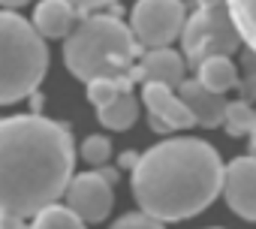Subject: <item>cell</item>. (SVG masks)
<instances>
[{
  "instance_id": "6da1fadb",
  "label": "cell",
  "mask_w": 256,
  "mask_h": 229,
  "mask_svg": "<svg viewBox=\"0 0 256 229\" xmlns=\"http://www.w3.org/2000/svg\"><path fill=\"white\" fill-rule=\"evenodd\" d=\"M76 148L64 124L42 114L0 121V217H36L72 181Z\"/></svg>"
},
{
  "instance_id": "7a4b0ae2",
  "label": "cell",
  "mask_w": 256,
  "mask_h": 229,
  "mask_svg": "<svg viewBox=\"0 0 256 229\" xmlns=\"http://www.w3.org/2000/svg\"><path fill=\"white\" fill-rule=\"evenodd\" d=\"M220 154L202 139H169L145 154L133 166V196L142 214L169 223L202 214L223 190Z\"/></svg>"
},
{
  "instance_id": "3957f363",
  "label": "cell",
  "mask_w": 256,
  "mask_h": 229,
  "mask_svg": "<svg viewBox=\"0 0 256 229\" xmlns=\"http://www.w3.org/2000/svg\"><path fill=\"white\" fill-rule=\"evenodd\" d=\"M139 46L118 16H84L64 42V64L82 82L130 78Z\"/></svg>"
},
{
  "instance_id": "277c9868",
  "label": "cell",
  "mask_w": 256,
  "mask_h": 229,
  "mask_svg": "<svg viewBox=\"0 0 256 229\" xmlns=\"http://www.w3.org/2000/svg\"><path fill=\"white\" fill-rule=\"evenodd\" d=\"M46 70V40L18 12L0 10V106L34 96Z\"/></svg>"
},
{
  "instance_id": "5b68a950",
  "label": "cell",
  "mask_w": 256,
  "mask_h": 229,
  "mask_svg": "<svg viewBox=\"0 0 256 229\" xmlns=\"http://www.w3.org/2000/svg\"><path fill=\"white\" fill-rule=\"evenodd\" d=\"M181 46H184L181 58H187L193 72L208 58H229L241 46L235 22L229 16V4H199L196 12L184 22Z\"/></svg>"
},
{
  "instance_id": "8992f818",
  "label": "cell",
  "mask_w": 256,
  "mask_h": 229,
  "mask_svg": "<svg viewBox=\"0 0 256 229\" xmlns=\"http://www.w3.org/2000/svg\"><path fill=\"white\" fill-rule=\"evenodd\" d=\"M187 22V6L178 0H142L133 6L130 16V34L136 46L154 52V48H169L172 40L181 36Z\"/></svg>"
},
{
  "instance_id": "52a82bcc",
  "label": "cell",
  "mask_w": 256,
  "mask_h": 229,
  "mask_svg": "<svg viewBox=\"0 0 256 229\" xmlns=\"http://www.w3.org/2000/svg\"><path fill=\"white\" fill-rule=\"evenodd\" d=\"M66 199V211H72L82 223H100L108 217L112 211V184H106L100 178V172H84V175H76L64 193Z\"/></svg>"
},
{
  "instance_id": "ba28073f",
  "label": "cell",
  "mask_w": 256,
  "mask_h": 229,
  "mask_svg": "<svg viewBox=\"0 0 256 229\" xmlns=\"http://www.w3.org/2000/svg\"><path fill=\"white\" fill-rule=\"evenodd\" d=\"M223 196L238 217L256 220V157H235L223 169Z\"/></svg>"
},
{
  "instance_id": "9c48e42d",
  "label": "cell",
  "mask_w": 256,
  "mask_h": 229,
  "mask_svg": "<svg viewBox=\"0 0 256 229\" xmlns=\"http://www.w3.org/2000/svg\"><path fill=\"white\" fill-rule=\"evenodd\" d=\"M142 100L148 106V121L157 133H169V130H184L193 127L190 112L184 108V102L178 100V94H172L163 84H145L142 88Z\"/></svg>"
},
{
  "instance_id": "30bf717a",
  "label": "cell",
  "mask_w": 256,
  "mask_h": 229,
  "mask_svg": "<svg viewBox=\"0 0 256 229\" xmlns=\"http://www.w3.org/2000/svg\"><path fill=\"white\" fill-rule=\"evenodd\" d=\"M184 72H187V64L175 48H154L142 54L139 66L130 72V82L139 78L145 84H163L172 90V88H181Z\"/></svg>"
},
{
  "instance_id": "8fae6325",
  "label": "cell",
  "mask_w": 256,
  "mask_h": 229,
  "mask_svg": "<svg viewBox=\"0 0 256 229\" xmlns=\"http://www.w3.org/2000/svg\"><path fill=\"white\" fill-rule=\"evenodd\" d=\"M178 100L184 102V108L190 112L193 124H202V127H220L223 124V114H226V100L205 90L196 78L190 82H181L178 88Z\"/></svg>"
},
{
  "instance_id": "7c38bea8",
  "label": "cell",
  "mask_w": 256,
  "mask_h": 229,
  "mask_svg": "<svg viewBox=\"0 0 256 229\" xmlns=\"http://www.w3.org/2000/svg\"><path fill=\"white\" fill-rule=\"evenodd\" d=\"M76 24V6L64 0H42L34 10V30L42 40H60L70 36Z\"/></svg>"
},
{
  "instance_id": "4fadbf2b",
  "label": "cell",
  "mask_w": 256,
  "mask_h": 229,
  "mask_svg": "<svg viewBox=\"0 0 256 229\" xmlns=\"http://www.w3.org/2000/svg\"><path fill=\"white\" fill-rule=\"evenodd\" d=\"M196 82H199L205 90L223 96L226 90H232V88L238 84V70H235V64H232L229 58H208V60L199 64Z\"/></svg>"
},
{
  "instance_id": "5bb4252c",
  "label": "cell",
  "mask_w": 256,
  "mask_h": 229,
  "mask_svg": "<svg viewBox=\"0 0 256 229\" xmlns=\"http://www.w3.org/2000/svg\"><path fill=\"white\" fill-rule=\"evenodd\" d=\"M96 118H100V124L108 127V130H126V127H133L136 118H139V102H136V96H133L130 90H126V94H118L108 106L96 108Z\"/></svg>"
},
{
  "instance_id": "9a60e30c",
  "label": "cell",
  "mask_w": 256,
  "mask_h": 229,
  "mask_svg": "<svg viewBox=\"0 0 256 229\" xmlns=\"http://www.w3.org/2000/svg\"><path fill=\"white\" fill-rule=\"evenodd\" d=\"M229 16L235 22L241 42H247V52L256 54V4L253 0H235V4H229Z\"/></svg>"
},
{
  "instance_id": "2e32d148",
  "label": "cell",
  "mask_w": 256,
  "mask_h": 229,
  "mask_svg": "<svg viewBox=\"0 0 256 229\" xmlns=\"http://www.w3.org/2000/svg\"><path fill=\"white\" fill-rule=\"evenodd\" d=\"M30 229H84V223L72 211H66L64 205H52V208H46L42 214L34 217Z\"/></svg>"
},
{
  "instance_id": "e0dca14e",
  "label": "cell",
  "mask_w": 256,
  "mask_h": 229,
  "mask_svg": "<svg viewBox=\"0 0 256 229\" xmlns=\"http://www.w3.org/2000/svg\"><path fill=\"white\" fill-rule=\"evenodd\" d=\"M253 114H256V112H253L247 102H241V100L226 102V114H223L226 133H229V136H244V133H250V127H253Z\"/></svg>"
},
{
  "instance_id": "ac0fdd59",
  "label": "cell",
  "mask_w": 256,
  "mask_h": 229,
  "mask_svg": "<svg viewBox=\"0 0 256 229\" xmlns=\"http://www.w3.org/2000/svg\"><path fill=\"white\" fill-rule=\"evenodd\" d=\"M130 78H118V82H90L88 84V100L96 106V108H102V106H108L118 94H126L130 90Z\"/></svg>"
},
{
  "instance_id": "d6986e66",
  "label": "cell",
  "mask_w": 256,
  "mask_h": 229,
  "mask_svg": "<svg viewBox=\"0 0 256 229\" xmlns=\"http://www.w3.org/2000/svg\"><path fill=\"white\" fill-rule=\"evenodd\" d=\"M82 157L90 163V166H106V160L112 157V142H108V136H88L84 142H82Z\"/></svg>"
},
{
  "instance_id": "ffe728a7",
  "label": "cell",
  "mask_w": 256,
  "mask_h": 229,
  "mask_svg": "<svg viewBox=\"0 0 256 229\" xmlns=\"http://www.w3.org/2000/svg\"><path fill=\"white\" fill-rule=\"evenodd\" d=\"M241 90V102L250 106V100H256V54L244 52V78L235 84Z\"/></svg>"
},
{
  "instance_id": "44dd1931",
  "label": "cell",
  "mask_w": 256,
  "mask_h": 229,
  "mask_svg": "<svg viewBox=\"0 0 256 229\" xmlns=\"http://www.w3.org/2000/svg\"><path fill=\"white\" fill-rule=\"evenodd\" d=\"M108 229H166L160 220H154V217H148V214H124V217H118Z\"/></svg>"
},
{
  "instance_id": "7402d4cb",
  "label": "cell",
  "mask_w": 256,
  "mask_h": 229,
  "mask_svg": "<svg viewBox=\"0 0 256 229\" xmlns=\"http://www.w3.org/2000/svg\"><path fill=\"white\" fill-rule=\"evenodd\" d=\"M0 229H24V220H18V217H0Z\"/></svg>"
},
{
  "instance_id": "603a6c76",
  "label": "cell",
  "mask_w": 256,
  "mask_h": 229,
  "mask_svg": "<svg viewBox=\"0 0 256 229\" xmlns=\"http://www.w3.org/2000/svg\"><path fill=\"white\" fill-rule=\"evenodd\" d=\"M136 160H139V157H136L133 151H126V154H120V166H130V169H133V166H136Z\"/></svg>"
},
{
  "instance_id": "cb8c5ba5",
  "label": "cell",
  "mask_w": 256,
  "mask_h": 229,
  "mask_svg": "<svg viewBox=\"0 0 256 229\" xmlns=\"http://www.w3.org/2000/svg\"><path fill=\"white\" fill-rule=\"evenodd\" d=\"M250 139H253V148H256V114H253V127H250Z\"/></svg>"
}]
</instances>
